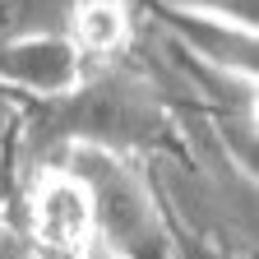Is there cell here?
I'll return each instance as SVG.
<instances>
[{
  "mask_svg": "<svg viewBox=\"0 0 259 259\" xmlns=\"http://www.w3.org/2000/svg\"><path fill=\"white\" fill-rule=\"evenodd\" d=\"M0 259H28L23 232H19L14 222H0Z\"/></svg>",
  "mask_w": 259,
  "mask_h": 259,
  "instance_id": "8",
  "label": "cell"
},
{
  "mask_svg": "<svg viewBox=\"0 0 259 259\" xmlns=\"http://www.w3.org/2000/svg\"><path fill=\"white\" fill-rule=\"evenodd\" d=\"M93 259H116V254H107V250H97V245H93Z\"/></svg>",
  "mask_w": 259,
  "mask_h": 259,
  "instance_id": "10",
  "label": "cell"
},
{
  "mask_svg": "<svg viewBox=\"0 0 259 259\" xmlns=\"http://www.w3.org/2000/svg\"><path fill=\"white\" fill-rule=\"evenodd\" d=\"M74 0H0V42L28 37V32H60Z\"/></svg>",
  "mask_w": 259,
  "mask_h": 259,
  "instance_id": "6",
  "label": "cell"
},
{
  "mask_svg": "<svg viewBox=\"0 0 259 259\" xmlns=\"http://www.w3.org/2000/svg\"><path fill=\"white\" fill-rule=\"evenodd\" d=\"M37 245H93V208L70 171H37L28 185V222L19 227Z\"/></svg>",
  "mask_w": 259,
  "mask_h": 259,
  "instance_id": "4",
  "label": "cell"
},
{
  "mask_svg": "<svg viewBox=\"0 0 259 259\" xmlns=\"http://www.w3.org/2000/svg\"><path fill=\"white\" fill-rule=\"evenodd\" d=\"M70 42L79 56L93 60H116L130 47V14L120 0H79L70 10Z\"/></svg>",
  "mask_w": 259,
  "mask_h": 259,
  "instance_id": "5",
  "label": "cell"
},
{
  "mask_svg": "<svg viewBox=\"0 0 259 259\" xmlns=\"http://www.w3.org/2000/svg\"><path fill=\"white\" fill-rule=\"evenodd\" d=\"M93 208V245L116 259H176V241L157 190L130 157L107 148H70L60 162Z\"/></svg>",
  "mask_w": 259,
  "mask_h": 259,
  "instance_id": "2",
  "label": "cell"
},
{
  "mask_svg": "<svg viewBox=\"0 0 259 259\" xmlns=\"http://www.w3.org/2000/svg\"><path fill=\"white\" fill-rule=\"evenodd\" d=\"M83 79V56L65 32H28V37L0 42V83L28 93L37 102L65 97Z\"/></svg>",
  "mask_w": 259,
  "mask_h": 259,
  "instance_id": "3",
  "label": "cell"
},
{
  "mask_svg": "<svg viewBox=\"0 0 259 259\" xmlns=\"http://www.w3.org/2000/svg\"><path fill=\"white\" fill-rule=\"evenodd\" d=\"M157 135H162L157 93L135 74L107 70L97 79H79L65 97L42 102V111L28 120L23 135V162H32L37 171H51L70 148H107L130 157Z\"/></svg>",
  "mask_w": 259,
  "mask_h": 259,
  "instance_id": "1",
  "label": "cell"
},
{
  "mask_svg": "<svg viewBox=\"0 0 259 259\" xmlns=\"http://www.w3.org/2000/svg\"><path fill=\"white\" fill-rule=\"evenodd\" d=\"M162 10L218 19V23H232V28H254V0H162Z\"/></svg>",
  "mask_w": 259,
  "mask_h": 259,
  "instance_id": "7",
  "label": "cell"
},
{
  "mask_svg": "<svg viewBox=\"0 0 259 259\" xmlns=\"http://www.w3.org/2000/svg\"><path fill=\"white\" fill-rule=\"evenodd\" d=\"M10 139H14V107L0 97V176H5V153H10Z\"/></svg>",
  "mask_w": 259,
  "mask_h": 259,
  "instance_id": "9",
  "label": "cell"
}]
</instances>
